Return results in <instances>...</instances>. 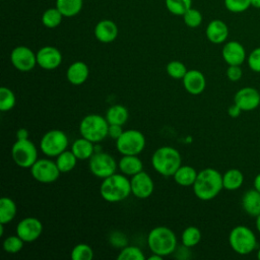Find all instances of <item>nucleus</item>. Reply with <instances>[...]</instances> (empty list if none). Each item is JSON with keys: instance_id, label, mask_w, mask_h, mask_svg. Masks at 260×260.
<instances>
[{"instance_id": "20", "label": "nucleus", "mask_w": 260, "mask_h": 260, "mask_svg": "<svg viewBox=\"0 0 260 260\" xmlns=\"http://www.w3.org/2000/svg\"><path fill=\"white\" fill-rule=\"evenodd\" d=\"M205 35L210 43L216 45L222 44L229 37V27L222 20L213 19L207 24Z\"/></svg>"}, {"instance_id": "46", "label": "nucleus", "mask_w": 260, "mask_h": 260, "mask_svg": "<svg viewBox=\"0 0 260 260\" xmlns=\"http://www.w3.org/2000/svg\"><path fill=\"white\" fill-rule=\"evenodd\" d=\"M254 189L260 193V173L254 179Z\"/></svg>"}, {"instance_id": "30", "label": "nucleus", "mask_w": 260, "mask_h": 260, "mask_svg": "<svg viewBox=\"0 0 260 260\" xmlns=\"http://www.w3.org/2000/svg\"><path fill=\"white\" fill-rule=\"evenodd\" d=\"M77 159L71 150L66 149L57 156L56 164L61 173H69L75 168Z\"/></svg>"}, {"instance_id": "15", "label": "nucleus", "mask_w": 260, "mask_h": 260, "mask_svg": "<svg viewBox=\"0 0 260 260\" xmlns=\"http://www.w3.org/2000/svg\"><path fill=\"white\" fill-rule=\"evenodd\" d=\"M234 103L242 111H253L260 105V93L254 87H243L236 92Z\"/></svg>"}, {"instance_id": "44", "label": "nucleus", "mask_w": 260, "mask_h": 260, "mask_svg": "<svg viewBox=\"0 0 260 260\" xmlns=\"http://www.w3.org/2000/svg\"><path fill=\"white\" fill-rule=\"evenodd\" d=\"M241 112H242V110H241L240 107H238L235 103H234V105L230 106L229 109H228V114H229V116L232 117V118H237V117H239L240 114H241Z\"/></svg>"}, {"instance_id": "33", "label": "nucleus", "mask_w": 260, "mask_h": 260, "mask_svg": "<svg viewBox=\"0 0 260 260\" xmlns=\"http://www.w3.org/2000/svg\"><path fill=\"white\" fill-rule=\"evenodd\" d=\"M16 98L14 92L6 87L2 86L0 88V111L1 112H8L12 110L15 106Z\"/></svg>"}, {"instance_id": "41", "label": "nucleus", "mask_w": 260, "mask_h": 260, "mask_svg": "<svg viewBox=\"0 0 260 260\" xmlns=\"http://www.w3.org/2000/svg\"><path fill=\"white\" fill-rule=\"evenodd\" d=\"M248 65L254 72H260V47L255 48L248 56Z\"/></svg>"}, {"instance_id": "10", "label": "nucleus", "mask_w": 260, "mask_h": 260, "mask_svg": "<svg viewBox=\"0 0 260 260\" xmlns=\"http://www.w3.org/2000/svg\"><path fill=\"white\" fill-rule=\"evenodd\" d=\"M88 168L91 174L98 178L105 179L116 173L118 162L107 152H94L88 161Z\"/></svg>"}, {"instance_id": "16", "label": "nucleus", "mask_w": 260, "mask_h": 260, "mask_svg": "<svg viewBox=\"0 0 260 260\" xmlns=\"http://www.w3.org/2000/svg\"><path fill=\"white\" fill-rule=\"evenodd\" d=\"M62 62L61 52L52 46H45L37 52V63L45 70H54Z\"/></svg>"}, {"instance_id": "47", "label": "nucleus", "mask_w": 260, "mask_h": 260, "mask_svg": "<svg viewBox=\"0 0 260 260\" xmlns=\"http://www.w3.org/2000/svg\"><path fill=\"white\" fill-rule=\"evenodd\" d=\"M161 258H162V256H160L158 254H155V253H152V255L148 257V260H160Z\"/></svg>"}, {"instance_id": "29", "label": "nucleus", "mask_w": 260, "mask_h": 260, "mask_svg": "<svg viewBox=\"0 0 260 260\" xmlns=\"http://www.w3.org/2000/svg\"><path fill=\"white\" fill-rule=\"evenodd\" d=\"M83 5V0H56V7L65 17L77 15Z\"/></svg>"}, {"instance_id": "4", "label": "nucleus", "mask_w": 260, "mask_h": 260, "mask_svg": "<svg viewBox=\"0 0 260 260\" xmlns=\"http://www.w3.org/2000/svg\"><path fill=\"white\" fill-rule=\"evenodd\" d=\"M147 244L152 253L165 257L175 251L177 247V237L170 228L158 225L149 232Z\"/></svg>"}, {"instance_id": "5", "label": "nucleus", "mask_w": 260, "mask_h": 260, "mask_svg": "<svg viewBox=\"0 0 260 260\" xmlns=\"http://www.w3.org/2000/svg\"><path fill=\"white\" fill-rule=\"evenodd\" d=\"M109 123L106 117L98 114H88L79 124V133L91 142H101L108 136Z\"/></svg>"}, {"instance_id": "6", "label": "nucleus", "mask_w": 260, "mask_h": 260, "mask_svg": "<svg viewBox=\"0 0 260 260\" xmlns=\"http://www.w3.org/2000/svg\"><path fill=\"white\" fill-rule=\"evenodd\" d=\"M229 243L236 253L248 255L256 248L257 240L251 229L246 225H237L229 235Z\"/></svg>"}, {"instance_id": "37", "label": "nucleus", "mask_w": 260, "mask_h": 260, "mask_svg": "<svg viewBox=\"0 0 260 260\" xmlns=\"http://www.w3.org/2000/svg\"><path fill=\"white\" fill-rule=\"evenodd\" d=\"M24 243L19 236L12 235L3 241V249L8 254H16L23 248Z\"/></svg>"}, {"instance_id": "18", "label": "nucleus", "mask_w": 260, "mask_h": 260, "mask_svg": "<svg viewBox=\"0 0 260 260\" xmlns=\"http://www.w3.org/2000/svg\"><path fill=\"white\" fill-rule=\"evenodd\" d=\"M221 55L228 65H242L246 59L244 46L237 41H230L224 44Z\"/></svg>"}, {"instance_id": "14", "label": "nucleus", "mask_w": 260, "mask_h": 260, "mask_svg": "<svg viewBox=\"0 0 260 260\" xmlns=\"http://www.w3.org/2000/svg\"><path fill=\"white\" fill-rule=\"evenodd\" d=\"M130 184L131 194L139 199L148 198L154 190V183L151 177L143 171L132 176L130 179Z\"/></svg>"}, {"instance_id": "26", "label": "nucleus", "mask_w": 260, "mask_h": 260, "mask_svg": "<svg viewBox=\"0 0 260 260\" xmlns=\"http://www.w3.org/2000/svg\"><path fill=\"white\" fill-rule=\"evenodd\" d=\"M17 213L16 203L9 197L0 199V223L7 224L11 222Z\"/></svg>"}, {"instance_id": "7", "label": "nucleus", "mask_w": 260, "mask_h": 260, "mask_svg": "<svg viewBox=\"0 0 260 260\" xmlns=\"http://www.w3.org/2000/svg\"><path fill=\"white\" fill-rule=\"evenodd\" d=\"M146 139L142 132L136 129L123 131L116 140L117 150L122 155H138L145 147Z\"/></svg>"}, {"instance_id": "49", "label": "nucleus", "mask_w": 260, "mask_h": 260, "mask_svg": "<svg viewBox=\"0 0 260 260\" xmlns=\"http://www.w3.org/2000/svg\"><path fill=\"white\" fill-rule=\"evenodd\" d=\"M255 224H256V229H257V231L260 233V214L256 216V221H255Z\"/></svg>"}, {"instance_id": "43", "label": "nucleus", "mask_w": 260, "mask_h": 260, "mask_svg": "<svg viewBox=\"0 0 260 260\" xmlns=\"http://www.w3.org/2000/svg\"><path fill=\"white\" fill-rule=\"evenodd\" d=\"M123 128L122 125H117V124H109V129H108V136H110L112 139L117 140L121 134L123 133Z\"/></svg>"}, {"instance_id": "27", "label": "nucleus", "mask_w": 260, "mask_h": 260, "mask_svg": "<svg viewBox=\"0 0 260 260\" xmlns=\"http://www.w3.org/2000/svg\"><path fill=\"white\" fill-rule=\"evenodd\" d=\"M244 182L243 173L238 169H230L222 175L223 189L234 191L239 189Z\"/></svg>"}, {"instance_id": "11", "label": "nucleus", "mask_w": 260, "mask_h": 260, "mask_svg": "<svg viewBox=\"0 0 260 260\" xmlns=\"http://www.w3.org/2000/svg\"><path fill=\"white\" fill-rule=\"evenodd\" d=\"M30 174L36 181L50 184L59 178L61 172L59 171L56 161L49 158H41L30 167Z\"/></svg>"}, {"instance_id": "40", "label": "nucleus", "mask_w": 260, "mask_h": 260, "mask_svg": "<svg viewBox=\"0 0 260 260\" xmlns=\"http://www.w3.org/2000/svg\"><path fill=\"white\" fill-rule=\"evenodd\" d=\"M225 8L233 13H242L251 7V0H223Z\"/></svg>"}, {"instance_id": "38", "label": "nucleus", "mask_w": 260, "mask_h": 260, "mask_svg": "<svg viewBox=\"0 0 260 260\" xmlns=\"http://www.w3.org/2000/svg\"><path fill=\"white\" fill-rule=\"evenodd\" d=\"M166 70L168 75L174 79H183V77L188 71L185 64L177 60L169 62L166 67Z\"/></svg>"}, {"instance_id": "28", "label": "nucleus", "mask_w": 260, "mask_h": 260, "mask_svg": "<svg viewBox=\"0 0 260 260\" xmlns=\"http://www.w3.org/2000/svg\"><path fill=\"white\" fill-rule=\"evenodd\" d=\"M128 117V110L122 105L111 106L106 113V119L109 124H117L123 126L127 122Z\"/></svg>"}, {"instance_id": "34", "label": "nucleus", "mask_w": 260, "mask_h": 260, "mask_svg": "<svg viewBox=\"0 0 260 260\" xmlns=\"http://www.w3.org/2000/svg\"><path fill=\"white\" fill-rule=\"evenodd\" d=\"M70 257L72 260H91L93 258V250L89 245L79 243L72 248Z\"/></svg>"}, {"instance_id": "23", "label": "nucleus", "mask_w": 260, "mask_h": 260, "mask_svg": "<svg viewBox=\"0 0 260 260\" xmlns=\"http://www.w3.org/2000/svg\"><path fill=\"white\" fill-rule=\"evenodd\" d=\"M242 206L244 211L251 215L257 216L260 214V193L253 189L247 191L242 198Z\"/></svg>"}, {"instance_id": "36", "label": "nucleus", "mask_w": 260, "mask_h": 260, "mask_svg": "<svg viewBox=\"0 0 260 260\" xmlns=\"http://www.w3.org/2000/svg\"><path fill=\"white\" fill-rule=\"evenodd\" d=\"M118 260H144L145 256L142 250L136 246H125L119 252Z\"/></svg>"}, {"instance_id": "19", "label": "nucleus", "mask_w": 260, "mask_h": 260, "mask_svg": "<svg viewBox=\"0 0 260 260\" xmlns=\"http://www.w3.org/2000/svg\"><path fill=\"white\" fill-rule=\"evenodd\" d=\"M93 32L99 42L109 44L116 40L118 36V27L114 21L110 19H103L96 23Z\"/></svg>"}, {"instance_id": "42", "label": "nucleus", "mask_w": 260, "mask_h": 260, "mask_svg": "<svg viewBox=\"0 0 260 260\" xmlns=\"http://www.w3.org/2000/svg\"><path fill=\"white\" fill-rule=\"evenodd\" d=\"M242 69L240 65H229L226 69V76L231 81H238L242 77Z\"/></svg>"}, {"instance_id": "45", "label": "nucleus", "mask_w": 260, "mask_h": 260, "mask_svg": "<svg viewBox=\"0 0 260 260\" xmlns=\"http://www.w3.org/2000/svg\"><path fill=\"white\" fill-rule=\"evenodd\" d=\"M17 139H27L28 138V131L25 128H20L16 132Z\"/></svg>"}, {"instance_id": "24", "label": "nucleus", "mask_w": 260, "mask_h": 260, "mask_svg": "<svg viewBox=\"0 0 260 260\" xmlns=\"http://www.w3.org/2000/svg\"><path fill=\"white\" fill-rule=\"evenodd\" d=\"M71 151L78 159H89L94 153L93 142L84 137L78 138L72 143Z\"/></svg>"}, {"instance_id": "35", "label": "nucleus", "mask_w": 260, "mask_h": 260, "mask_svg": "<svg viewBox=\"0 0 260 260\" xmlns=\"http://www.w3.org/2000/svg\"><path fill=\"white\" fill-rule=\"evenodd\" d=\"M167 9L174 15H184L191 8L192 0H165Z\"/></svg>"}, {"instance_id": "22", "label": "nucleus", "mask_w": 260, "mask_h": 260, "mask_svg": "<svg viewBox=\"0 0 260 260\" xmlns=\"http://www.w3.org/2000/svg\"><path fill=\"white\" fill-rule=\"evenodd\" d=\"M118 169L126 176H134L143 171V164L138 155H122L118 161Z\"/></svg>"}, {"instance_id": "3", "label": "nucleus", "mask_w": 260, "mask_h": 260, "mask_svg": "<svg viewBox=\"0 0 260 260\" xmlns=\"http://www.w3.org/2000/svg\"><path fill=\"white\" fill-rule=\"evenodd\" d=\"M151 165L156 173L170 177L182 166V157L178 149L171 146H161L153 152Z\"/></svg>"}, {"instance_id": "9", "label": "nucleus", "mask_w": 260, "mask_h": 260, "mask_svg": "<svg viewBox=\"0 0 260 260\" xmlns=\"http://www.w3.org/2000/svg\"><path fill=\"white\" fill-rule=\"evenodd\" d=\"M68 143V137L65 132L59 129H52L43 135L40 141V147L45 155L57 157L67 149Z\"/></svg>"}, {"instance_id": "50", "label": "nucleus", "mask_w": 260, "mask_h": 260, "mask_svg": "<svg viewBox=\"0 0 260 260\" xmlns=\"http://www.w3.org/2000/svg\"><path fill=\"white\" fill-rule=\"evenodd\" d=\"M257 257H258V259L260 260V249L258 250V253H257Z\"/></svg>"}, {"instance_id": "12", "label": "nucleus", "mask_w": 260, "mask_h": 260, "mask_svg": "<svg viewBox=\"0 0 260 260\" xmlns=\"http://www.w3.org/2000/svg\"><path fill=\"white\" fill-rule=\"evenodd\" d=\"M10 61L14 68L19 71L27 72L35 68L37 63V54L25 46L15 47L10 54Z\"/></svg>"}, {"instance_id": "32", "label": "nucleus", "mask_w": 260, "mask_h": 260, "mask_svg": "<svg viewBox=\"0 0 260 260\" xmlns=\"http://www.w3.org/2000/svg\"><path fill=\"white\" fill-rule=\"evenodd\" d=\"M62 18L63 14L57 7L49 8L45 10L42 15V23L48 28H55L61 23Z\"/></svg>"}, {"instance_id": "21", "label": "nucleus", "mask_w": 260, "mask_h": 260, "mask_svg": "<svg viewBox=\"0 0 260 260\" xmlns=\"http://www.w3.org/2000/svg\"><path fill=\"white\" fill-rule=\"evenodd\" d=\"M89 75L88 66L82 61H76L70 64L67 69V80L73 85H80L86 81Z\"/></svg>"}, {"instance_id": "48", "label": "nucleus", "mask_w": 260, "mask_h": 260, "mask_svg": "<svg viewBox=\"0 0 260 260\" xmlns=\"http://www.w3.org/2000/svg\"><path fill=\"white\" fill-rule=\"evenodd\" d=\"M251 6L260 9V0H251Z\"/></svg>"}, {"instance_id": "25", "label": "nucleus", "mask_w": 260, "mask_h": 260, "mask_svg": "<svg viewBox=\"0 0 260 260\" xmlns=\"http://www.w3.org/2000/svg\"><path fill=\"white\" fill-rule=\"evenodd\" d=\"M196 170L191 166H181L176 173L173 175L174 181L183 187L193 186L196 178H197Z\"/></svg>"}, {"instance_id": "31", "label": "nucleus", "mask_w": 260, "mask_h": 260, "mask_svg": "<svg viewBox=\"0 0 260 260\" xmlns=\"http://www.w3.org/2000/svg\"><path fill=\"white\" fill-rule=\"evenodd\" d=\"M201 240V232L197 226L194 225H190L188 228H186L181 236V241L182 244L187 247V248H191L196 246Z\"/></svg>"}, {"instance_id": "1", "label": "nucleus", "mask_w": 260, "mask_h": 260, "mask_svg": "<svg viewBox=\"0 0 260 260\" xmlns=\"http://www.w3.org/2000/svg\"><path fill=\"white\" fill-rule=\"evenodd\" d=\"M192 187L198 199L203 201L211 200L223 189L222 175L212 168L203 169L197 174V178Z\"/></svg>"}, {"instance_id": "39", "label": "nucleus", "mask_w": 260, "mask_h": 260, "mask_svg": "<svg viewBox=\"0 0 260 260\" xmlns=\"http://www.w3.org/2000/svg\"><path fill=\"white\" fill-rule=\"evenodd\" d=\"M183 20L185 22V24L189 27H197L201 24L202 22V14L199 10L195 9V8H190L188 9L184 15H183Z\"/></svg>"}, {"instance_id": "17", "label": "nucleus", "mask_w": 260, "mask_h": 260, "mask_svg": "<svg viewBox=\"0 0 260 260\" xmlns=\"http://www.w3.org/2000/svg\"><path fill=\"white\" fill-rule=\"evenodd\" d=\"M182 80L185 90L192 95H198L202 93L206 86V79L204 74L197 69L188 70Z\"/></svg>"}, {"instance_id": "2", "label": "nucleus", "mask_w": 260, "mask_h": 260, "mask_svg": "<svg viewBox=\"0 0 260 260\" xmlns=\"http://www.w3.org/2000/svg\"><path fill=\"white\" fill-rule=\"evenodd\" d=\"M100 194L104 200L111 203L123 201L131 194L130 180L124 174L115 173L103 179Z\"/></svg>"}, {"instance_id": "13", "label": "nucleus", "mask_w": 260, "mask_h": 260, "mask_svg": "<svg viewBox=\"0 0 260 260\" xmlns=\"http://www.w3.org/2000/svg\"><path fill=\"white\" fill-rule=\"evenodd\" d=\"M43 233V223L37 217L22 218L16 226V235L19 236L25 243H30L38 240Z\"/></svg>"}, {"instance_id": "8", "label": "nucleus", "mask_w": 260, "mask_h": 260, "mask_svg": "<svg viewBox=\"0 0 260 260\" xmlns=\"http://www.w3.org/2000/svg\"><path fill=\"white\" fill-rule=\"evenodd\" d=\"M11 156L16 166L30 169L38 160V149L28 138L16 139L11 147Z\"/></svg>"}]
</instances>
